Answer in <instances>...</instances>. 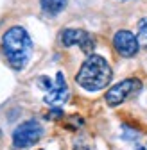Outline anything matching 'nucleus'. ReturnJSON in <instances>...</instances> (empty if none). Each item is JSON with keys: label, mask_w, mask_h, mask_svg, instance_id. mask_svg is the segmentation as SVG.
<instances>
[{"label": "nucleus", "mask_w": 147, "mask_h": 150, "mask_svg": "<svg viewBox=\"0 0 147 150\" xmlns=\"http://www.w3.org/2000/svg\"><path fill=\"white\" fill-rule=\"evenodd\" d=\"M136 150H145V148H142V146H138V148H136Z\"/></svg>", "instance_id": "nucleus-10"}, {"label": "nucleus", "mask_w": 147, "mask_h": 150, "mask_svg": "<svg viewBox=\"0 0 147 150\" xmlns=\"http://www.w3.org/2000/svg\"><path fill=\"white\" fill-rule=\"evenodd\" d=\"M111 68H109L108 61L101 55H90V57L83 63L81 70L77 71V84L86 89V91H99L106 88L111 81Z\"/></svg>", "instance_id": "nucleus-2"}, {"label": "nucleus", "mask_w": 147, "mask_h": 150, "mask_svg": "<svg viewBox=\"0 0 147 150\" xmlns=\"http://www.w3.org/2000/svg\"><path fill=\"white\" fill-rule=\"evenodd\" d=\"M41 136H43V127L36 120H27L14 129L13 145L14 148H27V146H32Z\"/></svg>", "instance_id": "nucleus-3"}, {"label": "nucleus", "mask_w": 147, "mask_h": 150, "mask_svg": "<svg viewBox=\"0 0 147 150\" xmlns=\"http://www.w3.org/2000/svg\"><path fill=\"white\" fill-rule=\"evenodd\" d=\"M113 45L122 57H133L140 50V43L136 40V36L129 30H118L113 36Z\"/></svg>", "instance_id": "nucleus-6"}, {"label": "nucleus", "mask_w": 147, "mask_h": 150, "mask_svg": "<svg viewBox=\"0 0 147 150\" xmlns=\"http://www.w3.org/2000/svg\"><path fill=\"white\" fill-rule=\"evenodd\" d=\"M41 9L49 14H58L66 7V0H40Z\"/></svg>", "instance_id": "nucleus-8"}, {"label": "nucleus", "mask_w": 147, "mask_h": 150, "mask_svg": "<svg viewBox=\"0 0 147 150\" xmlns=\"http://www.w3.org/2000/svg\"><path fill=\"white\" fill-rule=\"evenodd\" d=\"M142 89V81L140 79H126V81H120L118 84L111 86L108 89L106 93V102L108 105H118L122 104L124 100H127L131 95H135V93H138Z\"/></svg>", "instance_id": "nucleus-4"}, {"label": "nucleus", "mask_w": 147, "mask_h": 150, "mask_svg": "<svg viewBox=\"0 0 147 150\" xmlns=\"http://www.w3.org/2000/svg\"><path fill=\"white\" fill-rule=\"evenodd\" d=\"M2 50L9 64L16 70H22L31 57L32 41L24 27H11L2 38Z\"/></svg>", "instance_id": "nucleus-1"}, {"label": "nucleus", "mask_w": 147, "mask_h": 150, "mask_svg": "<svg viewBox=\"0 0 147 150\" xmlns=\"http://www.w3.org/2000/svg\"><path fill=\"white\" fill-rule=\"evenodd\" d=\"M61 43L65 47L77 45L86 54H90L91 50H93V47H95L93 38H91L86 30H83V29H65L61 32Z\"/></svg>", "instance_id": "nucleus-5"}, {"label": "nucleus", "mask_w": 147, "mask_h": 150, "mask_svg": "<svg viewBox=\"0 0 147 150\" xmlns=\"http://www.w3.org/2000/svg\"><path fill=\"white\" fill-rule=\"evenodd\" d=\"M66 98H68V88H66L65 77H63V73H58L56 75V84H50V88L47 89L45 102L56 105V104L66 102Z\"/></svg>", "instance_id": "nucleus-7"}, {"label": "nucleus", "mask_w": 147, "mask_h": 150, "mask_svg": "<svg viewBox=\"0 0 147 150\" xmlns=\"http://www.w3.org/2000/svg\"><path fill=\"white\" fill-rule=\"evenodd\" d=\"M138 43L142 48H147V18H142L138 22Z\"/></svg>", "instance_id": "nucleus-9"}]
</instances>
